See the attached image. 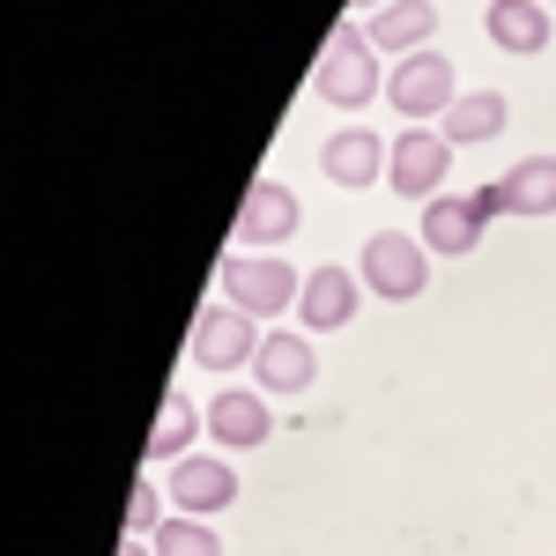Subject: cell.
<instances>
[{
  "label": "cell",
  "instance_id": "obj_11",
  "mask_svg": "<svg viewBox=\"0 0 556 556\" xmlns=\"http://www.w3.org/2000/svg\"><path fill=\"white\" fill-rule=\"evenodd\" d=\"M298 193L282 186V178H253V193H245V208H238V253H275L290 230H298Z\"/></svg>",
  "mask_w": 556,
  "mask_h": 556
},
{
  "label": "cell",
  "instance_id": "obj_4",
  "mask_svg": "<svg viewBox=\"0 0 556 556\" xmlns=\"http://www.w3.org/2000/svg\"><path fill=\"white\" fill-rule=\"evenodd\" d=\"M356 275H364L371 298L408 304V298H424V282H430V253H424V238H408V230H371L364 253H356Z\"/></svg>",
  "mask_w": 556,
  "mask_h": 556
},
{
  "label": "cell",
  "instance_id": "obj_23",
  "mask_svg": "<svg viewBox=\"0 0 556 556\" xmlns=\"http://www.w3.org/2000/svg\"><path fill=\"white\" fill-rule=\"evenodd\" d=\"M549 8H556V0H549Z\"/></svg>",
  "mask_w": 556,
  "mask_h": 556
},
{
  "label": "cell",
  "instance_id": "obj_6",
  "mask_svg": "<svg viewBox=\"0 0 556 556\" xmlns=\"http://www.w3.org/2000/svg\"><path fill=\"white\" fill-rule=\"evenodd\" d=\"M260 334L253 312H238V304H208L201 319H193V342H186V356L201 364V371H238V364H253L260 356Z\"/></svg>",
  "mask_w": 556,
  "mask_h": 556
},
{
  "label": "cell",
  "instance_id": "obj_9",
  "mask_svg": "<svg viewBox=\"0 0 556 556\" xmlns=\"http://www.w3.org/2000/svg\"><path fill=\"white\" fill-rule=\"evenodd\" d=\"M356 304H364V275L356 267H334V260H319L312 275H304V334H334V327H349L356 319Z\"/></svg>",
  "mask_w": 556,
  "mask_h": 556
},
{
  "label": "cell",
  "instance_id": "obj_2",
  "mask_svg": "<svg viewBox=\"0 0 556 556\" xmlns=\"http://www.w3.org/2000/svg\"><path fill=\"white\" fill-rule=\"evenodd\" d=\"M215 282H223V298L238 304V312H253V319H275V312H290L304 298V275L290 267L282 253H230L215 260Z\"/></svg>",
  "mask_w": 556,
  "mask_h": 556
},
{
  "label": "cell",
  "instance_id": "obj_14",
  "mask_svg": "<svg viewBox=\"0 0 556 556\" xmlns=\"http://www.w3.org/2000/svg\"><path fill=\"white\" fill-rule=\"evenodd\" d=\"M505 127H513V104H505L497 89H460V97H453V112L438 119V134H445L453 149H475V141H497Z\"/></svg>",
  "mask_w": 556,
  "mask_h": 556
},
{
  "label": "cell",
  "instance_id": "obj_20",
  "mask_svg": "<svg viewBox=\"0 0 556 556\" xmlns=\"http://www.w3.org/2000/svg\"><path fill=\"white\" fill-rule=\"evenodd\" d=\"M156 527H164V490L141 475V482H134V497H127V534H156Z\"/></svg>",
  "mask_w": 556,
  "mask_h": 556
},
{
  "label": "cell",
  "instance_id": "obj_5",
  "mask_svg": "<svg viewBox=\"0 0 556 556\" xmlns=\"http://www.w3.org/2000/svg\"><path fill=\"white\" fill-rule=\"evenodd\" d=\"M445 172H453V141L438 127H401L393 134V156H386V186L401 193V201H438L445 193Z\"/></svg>",
  "mask_w": 556,
  "mask_h": 556
},
{
  "label": "cell",
  "instance_id": "obj_22",
  "mask_svg": "<svg viewBox=\"0 0 556 556\" xmlns=\"http://www.w3.org/2000/svg\"><path fill=\"white\" fill-rule=\"evenodd\" d=\"M379 8H393V0H349V15H356V23H371Z\"/></svg>",
  "mask_w": 556,
  "mask_h": 556
},
{
  "label": "cell",
  "instance_id": "obj_10",
  "mask_svg": "<svg viewBox=\"0 0 556 556\" xmlns=\"http://www.w3.org/2000/svg\"><path fill=\"white\" fill-rule=\"evenodd\" d=\"M172 505L186 519H215L238 505V468L230 460H208V453H186L172 460Z\"/></svg>",
  "mask_w": 556,
  "mask_h": 556
},
{
  "label": "cell",
  "instance_id": "obj_8",
  "mask_svg": "<svg viewBox=\"0 0 556 556\" xmlns=\"http://www.w3.org/2000/svg\"><path fill=\"white\" fill-rule=\"evenodd\" d=\"M208 438L223 453H253L275 438V408H267V393L260 386H223L208 401Z\"/></svg>",
  "mask_w": 556,
  "mask_h": 556
},
{
  "label": "cell",
  "instance_id": "obj_1",
  "mask_svg": "<svg viewBox=\"0 0 556 556\" xmlns=\"http://www.w3.org/2000/svg\"><path fill=\"white\" fill-rule=\"evenodd\" d=\"M379 83H386V67H379L371 30H364L356 15H342L334 38H327V52H319V67H312V97L334 104V112H364V104L379 97Z\"/></svg>",
  "mask_w": 556,
  "mask_h": 556
},
{
  "label": "cell",
  "instance_id": "obj_16",
  "mask_svg": "<svg viewBox=\"0 0 556 556\" xmlns=\"http://www.w3.org/2000/svg\"><path fill=\"white\" fill-rule=\"evenodd\" d=\"M482 30L497 52H542L549 45V0H490Z\"/></svg>",
  "mask_w": 556,
  "mask_h": 556
},
{
  "label": "cell",
  "instance_id": "obj_19",
  "mask_svg": "<svg viewBox=\"0 0 556 556\" xmlns=\"http://www.w3.org/2000/svg\"><path fill=\"white\" fill-rule=\"evenodd\" d=\"M149 542H156V556H223V534L208 519H164Z\"/></svg>",
  "mask_w": 556,
  "mask_h": 556
},
{
  "label": "cell",
  "instance_id": "obj_12",
  "mask_svg": "<svg viewBox=\"0 0 556 556\" xmlns=\"http://www.w3.org/2000/svg\"><path fill=\"white\" fill-rule=\"evenodd\" d=\"M253 379L267 401H290V393H304V386L319 379V349H312V334H290V327H275L267 342H260L253 356Z\"/></svg>",
  "mask_w": 556,
  "mask_h": 556
},
{
  "label": "cell",
  "instance_id": "obj_3",
  "mask_svg": "<svg viewBox=\"0 0 556 556\" xmlns=\"http://www.w3.org/2000/svg\"><path fill=\"white\" fill-rule=\"evenodd\" d=\"M453 97H460V75H453V60L424 45V52H408V60H393L386 67V104L408 119V127H430V119H445L453 112Z\"/></svg>",
  "mask_w": 556,
  "mask_h": 556
},
{
  "label": "cell",
  "instance_id": "obj_17",
  "mask_svg": "<svg viewBox=\"0 0 556 556\" xmlns=\"http://www.w3.org/2000/svg\"><path fill=\"white\" fill-rule=\"evenodd\" d=\"M364 30H371V45H386V52L408 60V52H424V45L438 38V8H430V0H393V8H379Z\"/></svg>",
  "mask_w": 556,
  "mask_h": 556
},
{
  "label": "cell",
  "instance_id": "obj_18",
  "mask_svg": "<svg viewBox=\"0 0 556 556\" xmlns=\"http://www.w3.org/2000/svg\"><path fill=\"white\" fill-rule=\"evenodd\" d=\"M201 424H208V416H193L186 393H164V416H156V430H149V460H186V445H193Z\"/></svg>",
  "mask_w": 556,
  "mask_h": 556
},
{
  "label": "cell",
  "instance_id": "obj_13",
  "mask_svg": "<svg viewBox=\"0 0 556 556\" xmlns=\"http://www.w3.org/2000/svg\"><path fill=\"white\" fill-rule=\"evenodd\" d=\"M386 156H393V141H379L371 127H342L319 141V172L349 186V193H364V186H379L386 178Z\"/></svg>",
  "mask_w": 556,
  "mask_h": 556
},
{
  "label": "cell",
  "instance_id": "obj_7",
  "mask_svg": "<svg viewBox=\"0 0 556 556\" xmlns=\"http://www.w3.org/2000/svg\"><path fill=\"white\" fill-rule=\"evenodd\" d=\"M416 223H424L416 238H424L430 260H468L475 245H482V230H490V215H482L475 193H438V201H424Z\"/></svg>",
  "mask_w": 556,
  "mask_h": 556
},
{
  "label": "cell",
  "instance_id": "obj_21",
  "mask_svg": "<svg viewBox=\"0 0 556 556\" xmlns=\"http://www.w3.org/2000/svg\"><path fill=\"white\" fill-rule=\"evenodd\" d=\"M119 556H156V542H149V534H127V542H119Z\"/></svg>",
  "mask_w": 556,
  "mask_h": 556
},
{
  "label": "cell",
  "instance_id": "obj_15",
  "mask_svg": "<svg viewBox=\"0 0 556 556\" xmlns=\"http://www.w3.org/2000/svg\"><path fill=\"white\" fill-rule=\"evenodd\" d=\"M497 208L527 215V223L556 215V156H527V164H513V172L497 178Z\"/></svg>",
  "mask_w": 556,
  "mask_h": 556
}]
</instances>
